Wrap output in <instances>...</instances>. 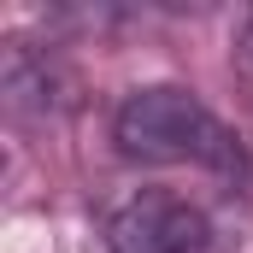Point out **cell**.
Returning a JSON list of instances; mask_svg holds the SVG:
<instances>
[{"label":"cell","instance_id":"obj_1","mask_svg":"<svg viewBox=\"0 0 253 253\" xmlns=\"http://www.w3.org/2000/svg\"><path fill=\"white\" fill-rule=\"evenodd\" d=\"M112 141L124 159H147V165H236V135L206 112V100L189 88H135L112 112Z\"/></svg>","mask_w":253,"mask_h":253},{"label":"cell","instance_id":"obj_2","mask_svg":"<svg viewBox=\"0 0 253 253\" xmlns=\"http://www.w3.org/2000/svg\"><path fill=\"white\" fill-rule=\"evenodd\" d=\"M106 242H112V253H206L212 224H206V212L194 200H183V194L141 189L135 200H124L112 212Z\"/></svg>","mask_w":253,"mask_h":253},{"label":"cell","instance_id":"obj_3","mask_svg":"<svg viewBox=\"0 0 253 253\" xmlns=\"http://www.w3.org/2000/svg\"><path fill=\"white\" fill-rule=\"evenodd\" d=\"M0 94H6V106H12L18 118H24V112H47L53 94H59L53 59L36 53V47H24V42H12L6 59H0Z\"/></svg>","mask_w":253,"mask_h":253},{"label":"cell","instance_id":"obj_4","mask_svg":"<svg viewBox=\"0 0 253 253\" xmlns=\"http://www.w3.org/2000/svg\"><path fill=\"white\" fill-rule=\"evenodd\" d=\"M236 47H242L248 65H253V12H242V24H236Z\"/></svg>","mask_w":253,"mask_h":253}]
</instances>
